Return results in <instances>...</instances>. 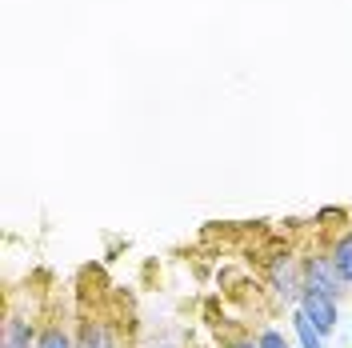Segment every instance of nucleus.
Returning a JSON list of instances; mask_svg holds the SVG:
<instances>
[{
	"label": "nucleus",
	"mask_w": 352,
	"mask_h": 348,
	"mask_svg": "<svg viewBox=\"0 0 352 348\" xmlns=\"http://www.w3.org/2000/svg\"><path fill=\"white\" fill-rule=\"evenodd\" d=\"M332 264L340 272V281L352 284V232H340L336 244H332Z\"/></svg>",
	"instance_id": "5"
},
{
	"label": "nucleus",
	"mask_w": 352,
	"mask_h": 348,
	"mask_svg": "<svg viewBox=\"0 0 352 348\" xmlns=\"http://www.w3.org/2000/svg\"><path fill=\"white\" fill-rule=\"evenodd\" d=\"M305 284L316 288V292H329L332 301H340V292H344V281H340L332 257H308L305 261Z\"/></svg>",
	"instance_id": "1"
},
{
	"label": "nucleus",
	"mask_w": 352,
	"mask_h": 348,
	"mask_svg": "<svg viewBox=\"0 0 352 348\" xmlns=\"http://www.w3.org/2000/svg\"><path fill=\"white\" fill-rule=\"evenodd\" d=\"M156 348H173V345H156Z\"/></svg>",
	"instance_id": "11"
},
{
	"label": "nucleus",
	"mask_w": 352,
	"mask_h": 348,
	"mask_svg": "<svg viewBox=\"0 0 352 348\" xmlns=\"http://www.w3.org/2000/svg\"><path fill=\"white\" fill-rule=\"evenodd\" d=\"M300 312H305L324 336L336 328V316H340V312H336V301H332L329 292H316V288H308V284H305V292H300Z\"/></svg>",
	"instance_id": "2"
},
{
	"label": "nucleus",
	"mask_w": 352,
	"mask_h": 348,
	"mask_svg": "<svg viewBox=\"0 0 352 348\" xmlns=\"http://www.w3.org/2000/svg\"><path fill=\"white\" fill-rule=\"evenodd\" d=\"M0 348H36L32 320H24V316H8V320H4V345Z\"/></svg>",
	"instance_id": "4"
},
{
	"label": "nucleus",
	"mask_w": 352,
	"mask_h": 348,
	"mask_svg": "<svg viewBox=\"0 0 352 348\" xmlns=\"http://www.w3.org/2000/svg\"><path fill=\"white\" fill-rule=\"evenodd\" d=\"M261 348H292V345H288L276 328H264V332H261Z\"/></svg>",
	"instance_id": "9"
},
{
	"label": "nucleus",
	"mask_w": 352,
	"mask_h": 348,
	"mask_svg": "<svg viewBox=\"0 0 352 348\" xmlns=\"http://www.w3.org/2000/svg\"><path fill=\"white\" fill-rule=\"evenodd\" d=\"M76 348H112L109 328L100 325V320H85V328H80V340H76Z\"/></svg>",
	"instance_id": "6"
},
{
	"label": "nucleus",
	"mask_w": 352,
	"mask_h": 348,
	"mask_svg": "<svg viewBox=\"0 0 352 348\" xmlns=\"http://www.w3.org/2000/svg\"><path fill=\"white\" fill-rule=\"evenodd\" d=\"M228 348H261V340H236V345H228Z\"/></svg>",
	"instance_id": "10"
},
{
	"label": "nucleus",
	"mask_w": 352,
	"mask_h": 348,
	"mask_svg": "<svg viewBox=\"0 0 352 348\" xmlns=\"http://www.w3.org/2000/svg\"><path fill=\"white\" fill-rule=\"evenodd\" d=\"M272 284H276V292H280L285 301H300V292H305V281H296V272H292L288 257L272 264Z\"/></svg>",
	"instance_id": "3"
},
{
	"label": "nucleus",
	"mask_w": 352,
	"mask_h": 348,
	"mask_svg": "<svg viewBox=\"0 0 352 348\" xmlns=\"http://www.w3.org/2000/svg\"><path fill=\"white\" fill-rule=\"evenodd\" d=\"M292 328H296V336H300V348H324V332L312 325L305 312H296V316H292Z\"/></svg>",
	"instance_id": "7"
},
{
	"label": "nucleus",
	"mask_w": 352,
	"mask_h": 348,
	"mask_svg": "<svg viewBox=\"0 0 352 348\" xmlns=\"http://www.w3.org/2000/svg\"><path fill=\"white\" fill-rule=\"evenodd\" d=\"M36 348H76V345L68 340V332L60 325H52V328H44L41 336H36Z\"/></svg>",
	"instance_id": "8"
}]
</instances>
